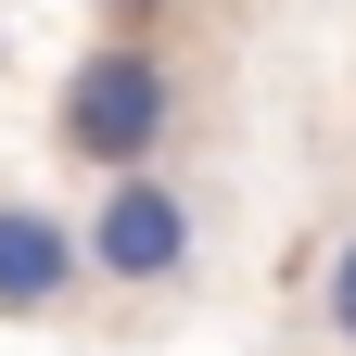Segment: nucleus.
I'll return each instance as SVG.
<instances>
[{
    "mask_svg": "<svg viewBox=\"0 0 356 356\" xmlns=\"http://www.w3.org/2000/svg\"><path fill=\"white\" fill-rule=\"evenodd\" d=\"M51 127H64V153H76L89 178L153 165V153H165V127H178V64L153 51V38H115V26H102V51H76V64H64Z\"/></svg>",
    "mask_w": 356,
    "mask_h": 356,
    "instance_id": "nucleus-1",
    "label": "nucleus"
},
{
    "mask_svg": "<svg viewBox=\"0 0 356 356\" xmlns=\"http://www.w3.org/2000/svg\"><path fill=\"white\" fill-rule=\"evenodd\" d=\"M76 242H89V280H115V293H178L191 254H204V204L178 191L165 165H115Z\"/></svg>",
    "mask_w": 356,
    "mask_h": 356,
    "instance_id": "nucleus-2",
    "label": "nucleus"
},
{
    "mask_svg": "<svg viewBox=\"0 0 356 356\" xmlns=\"http://www.w3.org/2000/svg\"><path fill=\"white\" fill-rule=\"evenodd\" d=\"M89 280V242L51 204H0V318H64Z\"/></svg>",
    "mask_w": 356,
    "mask_h": 356,
    "instance_id": "nucleus-3",
    "label": "nucleus"
},
{
    "mask_svg": "<svg viewBox=\"0 0 356 356\" xmlns=\"http://www.w3.org/2000/svg\"><path fill=\"white\" fill-rule=\"evenodd\" d=\"M318 318H331V343H356V229L318 254Z\"/></svg>",
    "mask_w": 356,
    "mask_h": 356,
    "instance_id": "nucleus-4",
    "label": "nucleus"
},
{
    "mask_svg": "<svg viewBox=\"0 0 356 356\" xmlns=\"http://www.w3.org/2000/svg\"><path fill=\"white\" fill-rule=\"evenodd\" d=\"M165 13H178V0H102V26H115V38H153Z\"/></svg>",
    "mask_w": 356,
    "mask_h": 356,
    "instance_id": "nucleus-5",
    "label": "nucleus"
}]
</instances>
